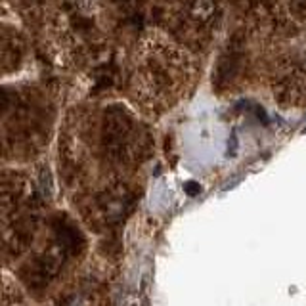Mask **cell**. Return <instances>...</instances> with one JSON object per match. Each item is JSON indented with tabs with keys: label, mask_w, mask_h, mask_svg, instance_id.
Segmentation results:
<instances>
[{
	"label": "cell",
	"mask_w": 306,
	"mask_h": 306,
	"mask_svg": "<svg viewBox=\"0 0 306 306\" xmlns=\"http://www.w3.org/2000/svg\"><path fill=\"white\" fill-rule=\"evenodd\" d=\"M218 14V0H186L184 17L193 27L205 29L215 21Z\"/></svg>",
	"instance_id": "obj_5"
},
{
	"label": "cell",
	"mask_w": 306,
	"mask_h": 306,
	"mask_svg": "<svg viewBox=\"0 0 306 306\" xmlns=\"http://www.w3.org/2000/svg\"><path fill=\"white\" fill-rule=\"evenodd\" d=\"M54 235L59 249H63L67 255H77L84 249V235L65 216H58L54 220Z\"/></svg>",
	"instance_id": "obj_4"
},
{
	"label": "cell",
	"mask_w": 306,
	"mask_h": 306,
	"mask_svg": "<svg viewBox=\"0 0 306 306\" xmlns=\"http://www.w3.org/2000/svg\"><path fill=\"white\" fill-rule=\"evenodd\" d=\"M291 2V8H293V12L297 14V16H302L306 10V0H289Z\"/></svg>",
	"instance_id": "obj_7"
},
{
	"label": "cell",
	"mask_w": 306,
	"mask_h": 306,
	"mask_svg": "<svg viewBox=\"0 0 306 306\" xmlns=\"http://www.w3.org/2000/svg\"><path fill=\"white\" fill-rule=\"evenodd\" d=\"M134 136H136V123L123 106H111L106 109L101 142L109 159L113 161L126 159L128 149L132 148Z\"/></svg>",
	"instance_id": "obj_2"
},
{
	"label": "cell",
	"mask_w": 306,
	"mask_h": 306,
	"mask_svg": "<svg viewBox=\"0 0 306 306\" xmlns=\"http://www.w3.org/2000/svg\"><path fill=\"white\" fill-rule=\"evenodd\" d=\"M184 190H186V193H188V195H197L199 191H201V186H199L197 182H186Z\"/></svg>",
	"instance_id": "obj_8"
},
{
	"label": "cell",
	"mask_w": 306,
	"mask_h": 306,
	"mask_svg": "<svg viewBox=\"0 0 306 306\" xmlns=\"http://www.w3.org/2000/svg\"><path fill=\"white\" fill-rule=\"evenodd\" d=\"M186 77V59L173 46L153 44L144 56V83L161 96L173 94L182 86Z\"/></svg>",
	"instance_id": "obj_1"
},
{
	"label": "cell",
	"mask_w": 306,
	"mask_h": 306,
	"mask_svg": "<svg viewBox=\"0 0 306 306\" xmlns=\"http://www.w3.org/2000/svg\"><path fill=\"white\" fill-rule=\"evenodd\" d=\"M276 96L282 104H298L306 99V65L291 63L276 79Z\"/></svg>",
	"instance_id": "obj_3"
},
{
	"label": "cell",
	"mask_w": 306,
	"mask_h": 306,
	"mask_svg": "<svg viewBox=\"0 0 306 306\" xmlns=\"http://www.w3.org/2000/svg\"><path fill=\"white\" fill-rule=\"evenodd\" d=\"M241 50L243 46H237V44H232L228 46L226 54L220 58V63H218V71H216V83H230L233 77L237 75L241 67V61H243V56H241Z\"/></svg>",
	"instance_id": "obj_6"
}]
</instances>
